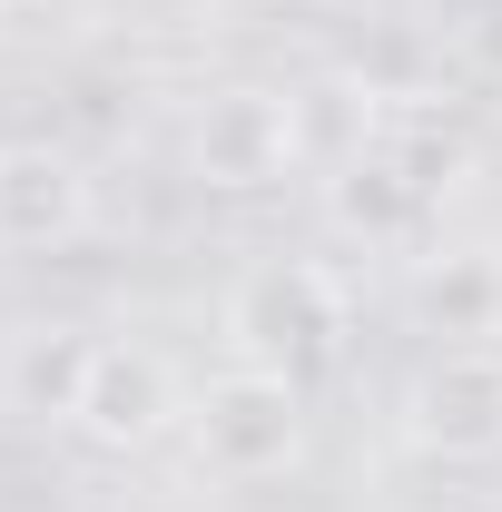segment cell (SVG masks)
Returning <instances> with one entry per match:
<instances>
[{
  "mask_svg": "<svg viewBox=\"0 0 502 512\" xmlns=\"http://www.w3.org/2000/svg\"><path fill=\"white\" fill-rule=\"evenodd\" d=\"M404 434L424 453H502V355L493 345H443L404 384Z\"/></svg>",
  "mask_w": 502,
  "mask_h": 512,
  "instance_id": "cell-4",
  "label": "cell"
},
{
  "mask_svg": "<svg viewBox=\"0 0 502 512\" xmlns=\"http://www.w3.org/2000/svg\"><path fill=\"white\" fill-rule=\"evenodd\" d=\"M188 158L207 188H276L286 168H296V109H286V89H217L188 128Z\"/></svg>",
  "mask_w": 502,
  "mask_h": 512,
  "instance_id": "cell-3",
  "label": "cell"
},
{
  "mask_svg": "<svg viewBox=\"0 0 502 512\" xmlns=\"http://www.w3.org/2000/svg\"><path fill=\"white\" fill-rule=\"evenodd\" d=\"M384 148H394V158H404L434 197L463 178V138H453L443 119H424V109H384Z\"/></svg>",
  "mask_w": 502,
  "mask_h": 512,
  "instance_id": "cell-11",
  "label": "cell"
},
{
  "mask_svg": "<svg viewBox=\"0 0 502 512\" xmlns=\"http://www.w3.org/2000/svg\"><path fill=\"white\" fill-rule=\"evenodd\" d=\"M325 217L355 237V247H414L424 227H434V188L394 158V148H365V158H345V168H325Z\"/></svg>",
  "mask_w": 502,
  "mask_h": 512,
  "instance_id": "cell-7",
  "label": "cell"
},
{
  "mask_svg": "<svg viewBox=\"0 0 502 512\" xmlns=\"http://www.w3.org/2000/svg\"><path fill=\"white\" fill-rule=\"evenodd\" d=\"M424 316H434L443 335H493V316H502V256L473 247V256L424 266Z\"/></svg>",
  "mask_w": 502,
  "mask_h": 512,
  "instance_id": "cell-10",
  "label": "cell"
},
{
  "mask_svg": "<svg viewBox=\"0 0 502 512\" xmlns=\"http://www.w3.org/2000/svg\"><path fill=\"white\" fill-rule=\"evenodd\" d=\"M227 345H237V365L315 384L345 355V286H335V266H315V256H266V266H247L237 296H227Z\"/></svg>",
  "mask_w": 502,
  "mask_h": 512,
  "instance_id": "cell-1",
  "label": "cell"
},
{
  "mask_svg": "<svg viewBox=\"0 0 502 512\" xmlns=\"http://www.w3.org/2000/svg\"><path fill=\"white\" fill-rule=\"evenodd\" d=\"M89 227V178L50 138H10L0 148V247H69Z\"/></svg>",
  "mask_w": 502,
  "mask_h": 512,
  "instance_id": "cell-6",
  "label": "cell"
},
{
  "mask_svg": "<svg viewBox=\"0 0 502 512\" xmlns=\"http://www.w3.org/2000/svg\"><path fill=\"white\" fill-rule=\"evenodd\" d=\"M286 109H296V168H345L384 138L375 89H355V79H306V89H286Z\"/></svg>",
  "mask_w": 502,
  "mask_h": 512,
  "instance_id": "cell-9",
  "label": "cell"
},
{
  "mask_svg": "<svg viewBox=\"0 0 502 512\" xmlns=\"http://www.w3.org/2000/svg\"><path fill=\"white\" fill-rule=\"evenodd\" d=\"M89 365H99V335H79V325H20L0 345V404L20 424H79Z\"/></svg>",
  "mask_w": 502,
  "mask_h": 512,
  "instance_id": "cell-8",
  "label": "cell"
},
{
  "mask_svg": "<svg viewBox=\"0 0 502 512\" xmlns=\"http://www.w3.org/2000/svg\"><path fill=\"white\" fill-rule=\"evenodd\" d=\"M168 424H188V384L168 375V355H148V345H99L89 394H79V434L99 453H148Z\"/></svg>",
  "mask_w": 502,
  "mask_h": 512,
  "instance_id": "cell-5",
  "label": "cell"
},
{
  "mask_svg": "<svg viewBox=\"0 0 502 512\" xmlns=\"http://www.w3.org/2000/svg\"><path fill=\"white\" fill-rule=\"evenodd\" d=\"M188 453L207 483H276L306 453V384L266 375V365H227L188 394Z\"/></svg>",
  "mask_w": 502,
  "mask_h": 512,
  "instance_id": "cell-2",
  "label": "cell"
}]
</instances>
